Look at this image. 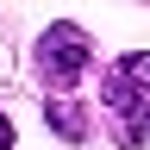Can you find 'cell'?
Here are the masks:
<instances>
[{
  "label": "cell",
  "mask_w": 150,
  "mask_h": 150,
  "mask_svg": "<svg viewBox=\"0 0 150 150\" xmlns=\"http://www.w3.org/2000/svg\"><path fill=\"white\" fill-rule=\"evenodd\" d=\"M88 69H94V38L81 25H50L44 38H38V75H44V88L69 94Z\"/></svg>",
  "instance_id": "1"
},
{
  "label": "cell",
  "mask_w": 150,
  "mask_h": 150,
  "mask_svg": "<svg viewBox=\"0 0 150 150\" xmlns=\"http://www.w3.org/2000/svg\"><path fill=\"white\" fill-rule=\"evenodd\" d=\"M0 150H13V119L0 112Z\"/></svg>",
  "instance_id": "3"
},
{
  "label": "cell",
  "mask_w": 150,
  "mask_h": 150,
  "mask_svg": "<svg viewBox=\"0 0 150 150\" xmlns=\"http://www.w3.org/2000/svg\"><path fill=\"white\" fill-rule=\"evenodd\" d=\"M44 119L63 131L69 144H81L88 138V112H81V100H69V94H56V100H44Z\"/></svg>",
  "instance_id": "2"
}]
</instances>
